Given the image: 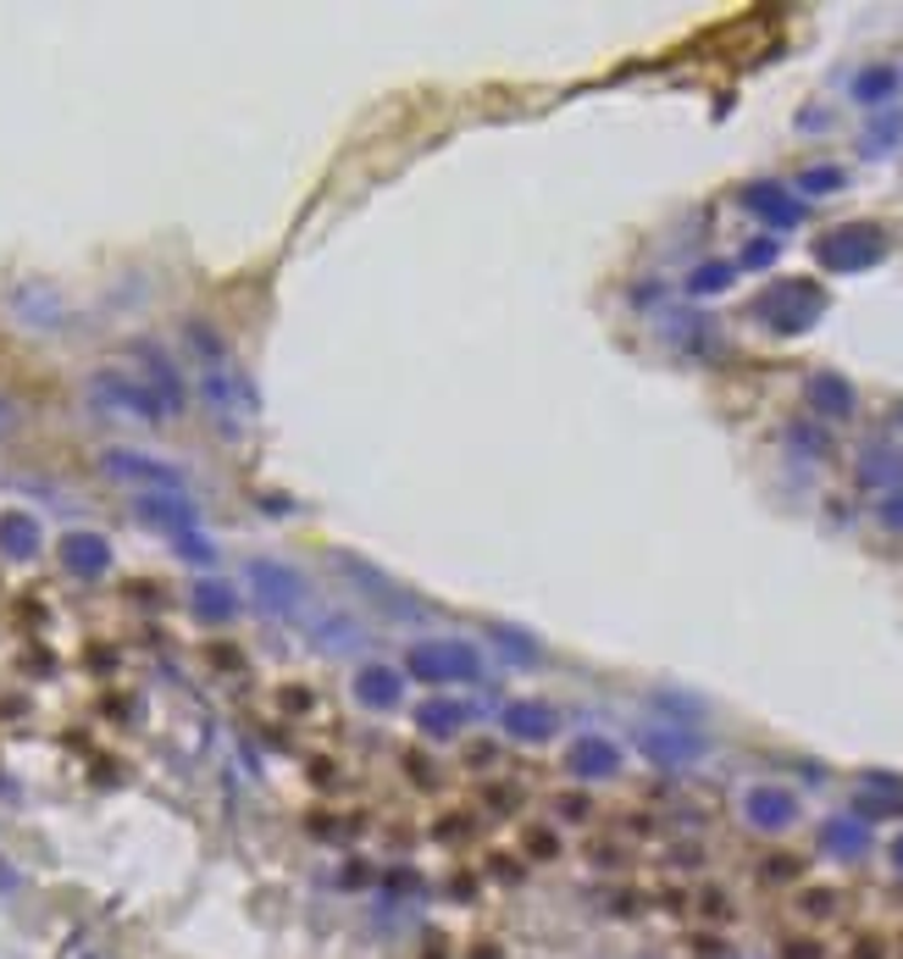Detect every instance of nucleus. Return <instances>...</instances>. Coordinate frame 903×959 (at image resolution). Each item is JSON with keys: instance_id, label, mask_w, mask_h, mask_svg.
Returning <instances> with one entry per match:
<instances>
[{"instance_id": "nucleus-1", "label": "nucleus", "mask_w": 903, "mask_h": 959, "mask_svg": "<svg viewBox=\"0 0 903 959\" xmlns=\"http://www.w3.org/2000/svg\"><path fill=\"white\" fill-rule=\"evenodd\" d=\"M183 350L195 361V388L206 399V410L217 416V427L228 438H239L250 421H255V383L244 377L239 355L222 344V333L211 322H189L183 327Z\"/></svg>"}, {"instance_id": "nucleus-2", "label": "nucleus", "mask_w": 903, "mask_h": 959, "mask_svg": "<svg viewBox=\"0 0 903 959\" xmlns=\"http://www.w3.org/2000/svg\"><path fill=\"white\" fill-rule=\"evenodd\" d=\"M84 394H90V405H95L101 416H112V421H134V427H161V421H167L156 388H150L139 372L101 366V372H90V388H84Z\"/></svg>"}, {"instance_id": "nucleus-3", "label": "nucleus", "mask_w": 903, "mask_h": 959, "mask_svg": "<svg viewBox=\"0 0 903 959\" xmlns=\"http://www.w3.org/2000/svg\"><path fill=\"white\" fill-rule=\"evenodd\" d=\"M820 311H826V294H820L809 278H787V283H776V289H765V294L754 300V316H759L770 333H781V338L809 333V327L820 322Z\"/></svg>"}, {"instance_id": "nucleus-4", "label": "nucleus", "mask_w": 903, "mask_h": 959, "mask_svg": "<svg viewBox=\"0 0 903 959\" xmlns=\"http://www.w3.org/2000/svg\"><path fill=\"white\" fill-rule=\"evenodd\" d=\"M405 666H410V677L427 682V688L477 682V677H483V655H477V644H466V638H427V644L410 649Z\"/></svg>"}, {"instance_id": "nucleus-5", "label": "nucleus", "mask_w": 903, "mask_h": 959, "mask_svg": "<svg viewBox=\"0 0 903 959\" xmlns=\"http://www.w3.org/2000/svg\"><path fill=\"white\" fill-rule=\"evenodd\" d=\"M881 256H886V233L875 222H842V228L820 233V244H815V261L826 272H870Z\"/></svg>"}, {"instance_id": "nucleus-6", "label": "nucleus", "mask_w": 903, "mask_h": 959, "mask_svg": "<svg viewBox=\"0 0 903 959\" xmlns=\"http://www.w3.org/2000/svg\"><path fill=\"white\" fill-rule=\"evenodd\" d=\"M250 594L261 600V611L311 627V588H305V577L294 566H283V561H250Z\"/></svg>"}, {"instance_id": "nucleus-7", "label": "nucleus", "mask_w": 903, "mask_h": 959, "mask_svg": "<svg viewBox=\"0 0 903 959\" xmlns=\"http://www.w3.org/2000/svg\"><path fill=\"white\" fill-rule=\"evenodd\" d=\"M101 471L112 477V483H128L139 494H183V471L167 466V460H150L139 449H106L101 455Z\"/></svg>"}, {"instance_id": "nucleus-8", "label": "nucleus", "mask_w": 903, "mask_h": 959, "mask_svg": "<svg viewBox=\"0 0 903 959\" xmlns=\"http://www.w3.org/2000/svg\"><path fill=\"white\" fill-rule=\"evenodd\" d=\"M139 517L156 533H167L172 544H183V539L200 533V511L189 505V494H139Z\"/></svg>"}, {"instance_id": "nucleus-9", "label": "nucleus", "mask_w": 903, "mask_h": 959, "mask_svg": "<svg viewBox=\"0 0 903 959\" xmlns=\"http://www.w3.org/2000/svg\"><path fill=\"white\" fill-rule=\"evenodd\" d=\"M566 771L582 776V782H605V776L621 771V749H616L610 738H599V732H582V738L566 749Z\"/></svg>"}, {"instance_id": "nucleus-10", "label": "nucleus", "mask_w": 903, "mask_h": 959, "mask_svg": "<svg viewBox=\"0 0 903 959\" xmlns=\"http://www.w3.org/2000/svg\"><path fill=\"white\" fill-rule=\"evenodd\" d=\"M349 688H355V705H366V710H399V699H405V677L382 660L360 666Z\"/></svg>"}, {"instance_id": "nucleus-11", "label": "nucleus", "mask_w": 903, "mask_h": 959, "mask_svg": "<svg viewBox=\"0 0 903 959\" xmlns=\"http://www.w3.org/2000/svg\"><path fill=\"white\" fill-rule=\"evenodd\" d=\"M743 206H748L754 217H765L770 228H798V222H804V200H792L781 184H748V189H743Z\"/></svg>"}, {"instance_id": "nucleus-12", "label": "nucleus", "mask_w": 903, "mask_h": 959, "mask_svg": "<svg viewBox=\"0 0 903 959\" xmlns=\"http://www.w3.org/2000/svg\"><path fill=\"white\" fill-rule=\"evenodd\" d=\"M643 754H649L654 765H687V760L704 754V738L687 732V727H649V732H643Z\"/></svg>"}, {"instance_id": "nucleus-13", "label": "nucleus", "mask_w": 903, "mask_h": 959, "mask_svg": "<svg viewBox=\"0 0 903 959\" xmlns=\"http://www.w3.org/2000/svg\"><path fill=\"white\" fill-rule=\"evenodd\" d=\"M134 361L145 366L139 377H145V383L156 388V399H161V410H167V416H178V410H183V383H178V372H172V361H167V355H161L156 344H139V350H134Z\"/></svg>"}, {"instance_id": "nucleus-14", "label": "nucleus", "mask_w": 903, "mask_h": 959, "mask_svg": "<svg viewBox=\"0 0 903 959\" xmlns=\"http://www.w3.org/2000/svg\"><path fill=\"white\" fill-rule=\"evenodd\" d=\"M743 815H748L759 832H781V826H792V821H798V799H792V793H781V788H748Z\"/></svg>"}, {"instance_id": "nucleus-15", "label": "nucleus", "mask_w": 903, "mask_h": 959, "mask_svg": "<svg viewBox=\"0 0 903 959\" xmlns=\"http://www.w3.org/2000/svg\"><path fill=\"white\" fill-rule=\"evenodd\" d=\"M505 732L522 738V743H544V738L560 732V716L538 699H516V705H505Z\"/></svg>"}, {"instance_id": "nucleus-16", "label": "nucleus", "mask_w": 903, "mask_h": 959, "mask_svg": "<svg viewBox=\"0 0 903 959\" xmlns=\"http://www.w3.org/2000/svg\"><path fill=\"white\" fill-rule=\"evenodd\" d=\"M62 566H67L73 577H101V572L112 566V544H106L101 533H67V539H62Z\"/></svg>"}, {"instance_id": "nucleus-17", "label": "nucleus", "mask_w": 903, "mask_h": 959, "mask_svg": "<svg viewBox=\"0 0 903 959\" xmlns=\"http://www.w3.org/2000/svg\"><path fill=\"white\" fill-rule=\"evenodd\" d=\"M12 316L29 322V327H56V322H62V294L45 289V283H23V289L12 294Z\"/></svg>"}, {"instance_id": "nucleus-18", "label": "nucleus", "mask_w": 903, "mask_h": 959, "mask_svg": "<svg viewBox=\"0 0 903 959\" xmlns=\"http://www.w3.org/2000/svg\"><path fill=\"white\" fill-rule=\"evenodd\" d=\"M804 399H809V410H815V416H826V421L853 416V388H848L842 377H831V372L809 377V383H804Z\"/></svg>"}, {"instance_id": "nucleus-19", "label": "nucleus", "mask_w": 903, "mask_h": 959, "mask_svg": "<svg viewBox=\"0 0 903 959\" xmlns=\"http://www.w3.org/2000/svg\"><path fill=\"white\" fill-rule=\"evenodd\" d=\"M40 522L29 511H7L0 517V555H12V561H34L40 555Z\"/></svg>"}, {"instance_id": "nucleus-20", "label": "nucleus", "mask_w": 903, "mask_h": 959, "mask_svg": "<svg viewBox=\"0 0 903 959\" xmlns=\"http://www.w3.org/2000/svg\"><path fill=\"white\" fill-rule=\"evenodd\" d=\"M338 566H344V572H349V577H355L360 588H371V594H377V605H388V616H416V605H410V600H405V594H399V588H393V583L382 577V572H371L366 561H355V555H338Z\"/></svg>"}, {"instance_id": "nucleus-21", "label": "nucleus", "mask_w": 903, "mask_h": 959, "mask_svg": "<svg viewBox=\"0 0 903 959\" xmlns=\"http://www.w3.org/2000/svg\"><path fill=\"white\" fill-rule=\"evenodd\" d=\"M416 727L432 732V738H449V732L466 727V705H455V699H427V705L416 710Z\"/></svg>"}, {"instance_id": "nucleus-22", "label": "nucleus", "mask_w": 903, "mask_h": 959, "mask_svg": "<svg viewBox=\"0 0 903 959\" xmlns=\"http://www.w3.org/2000/svg\"><path fill=\"white\" fill-rule=\"evenodd\" d=\"M233 588H222V583H200L195 588V616L200 622H233Z\"/></svg>"}, {"instance_id": "nucleus-23", "label": "nucleus", "mask_w": 903, "mask_h": 959, "mask_svg": "<svg viewBox=\"0 0 903 959\" xmlns=\"http://www.w3.org/2000/svg\"><path fill=\"white\" fill-rule=\"evenodd\" d=\"M820 843H826L831 854H848V859H853V854L870 848V832H864V821H831V826L820 832Z\"/></svg>"}, {"instance_id": "nucleus-24", "label": "nucleus", "mask_w": 903, "mask_h": 959, "mask_svg": "<svg viewBox=\"0 0 903 959\" xmlns=\"http://www.w3.org/2000/svg\"><path fill=\"white\" fill-rule=\"evenodd\" d=\"M311 633L322 638V649H360V627L349 622V616H327V622H311Z\"/></svg>"}, {"instance_id": "nucleus-25", "label": "nucleus", "mask_w": 903, "mask_h": 959, "mask_svg": "<svg viewBox=\"0 0 903 959\" xmlns=\"http://www.w3.org/2000/svg\"><path fill=\"white\" fill-rule=\"evenodd\" d=\"M732 278H737V267H732V261H704V267H693L687 294H699V300H704V294H721Z\"/></svg>"}, {"instance_id": "nucleus-26", "label": "nucleus", "mask_w": 903, "mask_h": 959, "mask_svg": "<svg viewBox=\"0 0 903 959\" xmlns=\"http://www.w3.org/2000/svg\"><path fill=\"white\" fill-rule=\"evenodd\" d=\"M853 95H859V101H881V95H892V73H886V67L859 73V79H853Z\"/></svg>"}, {"instance_id": "nucleus-27", "label": "nucleus", "mask_w": 903, "mask_h": 959, "mask_svg": "<svg viewBox=\"0 0 903 959\" xmlns=\"http://www.w3.org/2000/svg\"><path fill=\"white\" fill-rule=\"evenodd\" d=\"M897 134H903V117H897V112H892V117H875V123L864 128V150H881V145H892Z\"/></svg>"}, {"instance_id": "nucleus-28", "label": "nucleus", "mask_w": 903, "mask_h": 959, "mask_svg": "<svg viewBox=\"0 0 903 959\" xmlns=\"http://www.w3.org/2000/svg\"><path fill=\"white\" fill-rule=\"evenodd\" d=\"M776 256H781V244H776V239H754V244L743 250V267H748V272H759V267H770Z\"/></svg>"}, {"instance_id": "nucleus-29", "label": "nucleus", "mask_w": 903, "mask_h": 959, "mask_svg": "<svg viewBox=\"0 0 903 959\" xmlns=\"http://www.w3.org/2000/svg\"><path fill=\"white\" fill-rule=\"evenodd\" d=\"M842 184V173L837 167H809L804 178H798V189H809V195H820V189H837Z\"/></svg>"}, {"instance_id": "nucleus-30", "label": "nucleus", "mask_w": 903, "mask_h": 959, "mask_svg": "<svg viewBox=\"0 0 903 959\" xmlns=\"http://www.w3.org/2000/svg\"><path fill=\"white\" fill-rule=\"evenodd\" d=\"M500 638H505V655H511V660H538V649H533L527 633H505V627H500Z\"/></svg>"}, {"instance_id": "nucleus-31", "label": "nucleus", "mask_w": 903, "mask_h": 959, "mask_svg": "<svg viewBox=\"0 0 903 959\" xmlns=\"http://www.w3.org/2000/svg\"><path fill=\"white\" fill-rule=\"evenodd\" d=\"M881 522L903 533V494H886V500H881Z\"/></svg>"}, {"instance_id": "nucleus-32", "label": "nucleus", "mask_w": 903, "mask_h": 959, "mask_svg": "<svg viewBox=\"0 0 903 959\" xmlns=\"http://www.w3.org/2000/svg\"><path fill=\"white\" fill-rule=\"evenodd\" d=\"M12 427V405H0V432H7Z\"/></svg>"}, {"instance_id": "nucleus-33", "label": "nucleus", "mask_w": 903, "mask_h": 959, "mask_svg": "<svg viewBox=\"0 0 903 959\" xmlns=\"http://www.w3.org/2000/svg\"><path fill=\"white\" fill-rule=\"evenodd\" d=\"M892 859H897V871H903V837H897V843H892Z\"/></svg>"}]
</instances>
